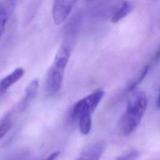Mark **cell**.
Segmentation results:
<instances>
[{
    "label": "cell",
    "mask_w": 160,
    "mask_h": 160,
    "mask_svg": "<svg viewBox=\"0 0 160 160\" xmlns=\"http://www.w3.org/2000/svg\"><path fill=\"white\" fill-rule=\"evenodd\" d=\"M148 100L144 92H134L128 100L126 110L119 121V129L124 136L132 134L139 125L147 109Z\"/></svg>",
    "instance_id": "obj_1"
},
{
    "label": "cell",
    "mask_w": 160,
    "mask_h": 160,
    "mask_svg": "<svg viewBox=\"0 0 160 160\" xmlns=\"http://www.w3.org/2000/svg\"><path fill=\"white\" fill-rule=\"evenodd\" d=\"M69 58V51L68 47L61 46L57 51L46 75L45 89L49 94H54L60 90Z\"/></svg>",
    "instance_id": "obj_2"
},
{
    "label": "cell",
    "mask_w": 160,
    "mask_h": 160,
    "mask_svg": "<svg viewBox=\"0 0 160 160\" xmlns=\"http://www.w3.org/2000/svg\"><path fill=\"white\" fill-rule=\"evenodd\" d=\"M105 92L97 89L77 101L71 109V116L73 120L91 117L104 96Z\"/></svg>",
    "instance_id": "obj_3"
},
{
    "label": "cell",
    "mask_w": 160,
    "mask_h": 160,
    "mask_svg": "<svg viewBox=\"0 0 160 160\" xmlns=\"http://www.w3.org/2000/svg\"><path fill=\"white\" fill-rule=\"evenodd\" d=\"M77 0H54L52 6V18L57 25L62 23L71 12Z\"/></svg>",
    "instance_id": "obj_4"
},
{
    "label": "cell",
    "mask_w": 160,
    "mask_h": 160,
    "mask_svg": "<svg viewBox=\"0 0 160 160\" xmlns=\"http://www.w3.org/2000/svg\"><path fill=\"white\" fill-rule=\"evenodd\" d=\"M104 151V145L101 142H96L86 148L76 160H99Z\"/></svg>",
    "instance_id": "obj_5"
},
{
    "label": "cell",
    "mask_w": 160,
    "mask_h": 160,
    "mask_svg": "<svg viewBox=\"0 0 160 160\" xmlns=\"http://www.w3.org/2000/svg\"><path fill=\"white\" fill-rule=\"evenodd\" d=\"M39 82L38 79H32L27 86L25 89V94L18 105L19 111H24L29 106L31 101L36 97L38 90Z\"/></svg>",
    "instance_id": "obj_6"
},
{
    "label": "cell",
    "mask_w": 160,
    "mask_h": 160,
    "mask_svg": "<svg viewBox=\"0 0 160 160\" xmlns=\"http://www.w3.org/2000/svg\"><path fill=\"white\" fill-rule=\"evenodd\" d=\"M24 70L22 68H17L0 81V94L6 91L11 86L18 82L24 75Z\"/></svg>",
    "instance_id": "obj_7"
},
{
    "label": "cell",
    "mask_w": 160,
    "mask_h": 160,
    "mask_svg": "<svg viewBox=\"0 0 160 160\" xmlns=\"http://www.w3.org/2000/svg\"><path fill=\"white\" fill-rule=\"evenodd\" d=\"M132 9V5L131 2L128 1H124L113 14L111 18V21L115 23L121 20L131 11Z\"/></svg>",
    "instance_id": "obj_8"
},
{
    "label": "cell",
    "mask_w": 160,
    "mask_h": 160,
    "mask_svg": "<svg viewBox=\"0 0 160 160\" xmlns=\"http://www.w3.org/2000/svg\"><path fill=\"white\" fill-rule=\"evenodd\" d=\"M8 19V11L4 2L0 3V38H1Z\"/></svg>",
    "instance_id": "obj_9"
},
{
    "label": "cell",
    "mask_w": 160,
    "mask_h": 160,
    "mask_svg": "<svg viewBox=\"0 0 160 160\" xmlns=\"http://www.w3.org/2000/svg\"><path fill=\"white\" fill-rule=\"evenodd\" d=\"M12 127V121L9 114L0 119V139H2Z\"/></svg>",
    "instance_id": "obj_10"
},
{
    "label": "cell",
    "mask_w": 160,
    "mask_h": 160,
    "mask_svg": "<svg viewBox=\"0 0 160 160\" xmlns=\"http://www.w3.org/2000/svg\"><path fill=\"white\" fill-rule=\"evenodd\" d=\"M149 70V66H144L142 70L141 71V72L138 74V75L137 76L135 80H134L131 84H129V85L128 87V91H132L142 81V79L145 78L146 75L147 74Z\"/></svg>",
    "instance_id": "obj_11"
},
{
    "label": "cell",
    "mask_w": 160,
    "mask_h": 160,
    "mask_svg": "<svg viewBox=\"0 0 160 160\" xmlns=\"http://www.w3.org/2000/svg\"><path fill=\"white\" fill-rule=\"evenodd\" d=\"M138 157L139 152L136 149H131L121 154L116 160H137Z\"/></svg>",
    "instance_id": "obj_12"
},
{
    "label": "cell",
    "mask_w": 160,
    "mask_h": 160,
    "mask_svg": "<svg viewBox=\"0 0 160 160\" xmlns=\"http://www.w3.org/2000/svg\"><path fill=\"white\" fill-rule=\"evenodd\" d=\"M60 154L59 151H54L50 154H49L46 158L42 160H56Z\"/></svg>",
    "instance_id": "obj_13"
},
{
    "label": "cell",
    "mask_w": 160,
    "mask_h": 160,
    "mask_svg": "<svg viewBox=\"0 0 160 160\" xmlns=\"http://www.w3.org/2000/svg\"><path fill=\"white\" fill-rule=\"evenodd\" d=\"M88 1H94V0H87Z\"/></svg>",
    "instance_id": "obj_14"
}]
</instances>
